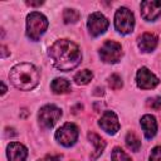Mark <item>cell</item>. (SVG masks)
Here are the masks:
<instances>
[{
  "instance_id": "obj_22",
  "label": "cell",
  "mask_w": 161,
  "mask_h": 161,
  "mask_svg": "<svg viewBox=\"0 0 161 161\" xmlns=\"http://www.w3.org/2000/svg\"><path fill=\"white\" fill-rule=\"evenodd\" d=\"M147 107L152 108V109H161V96L158 97H153V98H148L147 99Z\"/></svg>"
},
{
  "instance_id": "obj_8",
  "label": "cell",
  "mask_w": 161,
  "mask_h": 161,
  "mask_svg": "<svg viewBox=\"0 0 161 161\" xmlns=\"http://www.w3.org/2000/svg\"><path fill=\"white\" fill-rule=\"evenodd\" d=\"M89 34L93 36H98L101 34H103L107 28H108V20L107 18L102 14V13H92L88 16V23H87Z\"/></svg>"
},
{
  "instance_id": "obj_19",
  "label": "cell",
  "mask_w": 161,
  "mask_h": 161,
  "mask_svg": "<svg viewBox=\"0 0 161 161\" xmlns=\"http://www.w3.org/2000/svg\"><path fill=\"white\" fill-rule=\"evenodd\" d=\"M79 19V13L75 9H64L63 11V20L65 24L77 23Z\"/></svg>"
},
{
  "instance_id": "obj_23",
  "label": "cell",
  "mask_w": 161,
  "mask_h": 161,
  "mask_svg": "<svg viewBox=\"0 0 161 161\" xmlns=\"http://www.w3.org/2000/svg\"><path fill=\"white\" fill-rule=\"evenodd\" d=\"M150 161H161V146H156L152 148L150 155Z\"/></svg>"
},
{
  "instance_id": "obj_6",
  "label": "cell",
  "mask_w": 161,
  "mask_h": 161,
  "mask_svg": "<svg viewBox=\"0 0 161 161\" xmlns=\"http://www.w3.org/2000/svg\"><path fill=\"white\" fill-rule=\"evenodd\" d=\"M60 116H62L60 108H58L54 104H47V106H43L40 108L38 118H39V123H40L42 127L52 128L58 122Z\"/></svg>"
},
{
  "instance_id": "obj_4",
  "label": "cell",
  "mask_w": 161,
  "mask_h": 161,
  "mask_svg": "<svg viewBox=\"0 0 161 161\" xmlns=\"http://www.w3.org/2000/svg\"><path fill=\"white\" fill-rule=\"evenodd\" d=\"M114 26L121 34H130L135 26V18L130 9L119 8L114 15Z\"/></svg>"
},
{
  "instance_id": "obj_13",
  "label": "cell",
  "mask_w": 161,
  "mask_h": 161,
  "mask_svg": "<svg viewBox=\"0 0 161 161\" xmlns=\"http://www.w3.org/2000/svg\"><path fill=\"white\" fill-rule=\"evenodd\" d=\"M140 123H141V127L143 130V133H145L146 138L151 140L156 135V132H157V122H156V118L153 116H151V114H145L141 118Z\"/></svg>"
},
{
  "instance_id": "obj_14",
  "label": "cell",
  "mask_w": 161,
  "mask_h": 161,
  "mask_svg": "<svg viewBox=\"0 0 161 161\" xmlns=\"http://www.w3.org/2000/svg\"><path fill=\"white\" fill-rule=\"evenodd\" d=\"M157 36L155 34L151 33H145L140 36L138 39V48L143 52V53H150L152 52L156 45H157Z\"/></svg>"
},
{
  "instance_id": "obj_27",
  "label": "cell",
  "mask_w": 161,
  "mask_h": 161,
  "mask_svg": "<svg viewBox=\"0 0 161 161\" xmlns=\"http://www.w3.org/2000/svg\"><path fill=\"white\" fill-rule=\"evenodd\" d=\"M1 87H3V91H1V94H4V93L6 92V87H5V84H4V82H1Z\"/></svg>"
},
{
  "instance_id": "obj_17",
  "label": "cell",
  "mask_w": 161,
  "mask_h": 161,
  "mask_svg": "<svg viewBox=\"0 0 161 161\" xmlns=\"http://www.w3.org/2000/svg\"><path fill=\"white\" fill-rule=\"evenodd\" d=\"M93 78V73L89 70V69H82L79 70L75 75H74V82L77 84H80V86H84L87 83H89Z\"/></svg>"
},
{
  "instance_id": "obj_26",
  "label": "cell",
  "mask_w": 161,
  "mask_h": 161,
  "mask_svg": "<svg viewBox=\"0 0 161 161\" xmlns=\"http://www.w3.org/2000/svg\"><path fill=\"white\" fill-rule=\"evenodd\" d=\"M1 50H3L1 57H3V58H5V57H6V54H8V53H6V47H5V45H1Z\"/></svg>"
},
{
  "instance_id": "obj_5",
  "label": "cell",
  "mask_w": 161,
  "mask_h": 161,
  "mask_svg": "<svg viewBox=\"0 0 161 161\" xmlns=\"http://www.w3.org/2000/svg\"><path fill=\"white\" fill-rule=\"evenodd\" d=\"M101 60L104 63H117L122 57V47L119 43L113 40H107L99 49Z\"/></svg>"
},
{
  "instance_id": "obj_15",
  "label": "cell",
  "mask_w": 161,
  "mask_h": 161,
  "mask_svg": "<svg viewBox=\"0 0 161 161\" xmlns=\"http://www.w3.org/2000/svg\"><path fill=\"white\" fill-rule=\"evenodd\" d=\"M88 140L94 145V151H93V153L91 155V160H97V158L102 155V152L104 151V148H106V142L103 141V138H101L98 135H96V133H93V132H89V133H88Z\"/></svg>"
},
{
  "instance_id": "obj_18",
  "label": "cell",
  "mask_w": 161,
  "mask_h": 161,
  "mask_svg": "<svg viewBox=\"0 0 161 161\" xmlns=\"http://www.w3.org/2000/svg\"><path fill=\"white\" fill-rule=\"evenodd\" d=\"M126 145H127L128 148H131L132 151L137 152L140 150V147H141V141L133 132H128L126 135Z\"/></svg>"
},
{
  "instance_id": "obj_10",
  "label": "cell",
  "mask_w": 161,
  "mask_h": 161,
  "mask_svg": "<svg viewBox=\"0 0 161 161\" xmlns=\"http://www.w3.org/2000/svg\"><path fill=\"white\" fill-rule=\"evenodd\" d=\"M141 15L145 20L152 21L161 15V0H145L141 3Z\"/></svg>"
},
{
  "instance_id": "obj_9",
  "label": "cell",
  "mask_w": 161,
  "mask_h": 161,
  "mask_svg": "<svg viewBox=\"0 0 161 161\" xmlns=\"http://www.w3.org/2000/svg\"><path fill=\"white\" fill-rule=\"evenodd\" d=\"M136 82H137V86L142 89L155 88L160 83L158 78L146 67H142L138 69V72L136 74Z\"/></svg>"
},
{
  "instance_id": "obj_21",
  "label": "cell",
  "mask_w": 161,
  "mask_h": 161,
  "mask_svg": "<svg viewBox=\"0 0 161 161\" xmlns=\"http://www.w3.org/2000/svg\"><path fill=\"white\" fill-rule=\"evenodd\" d=\"M108 84L112 89H119L122 88L123 83H122V79L118 74H112L109 78H108Z\"/></svg>"
},
{
  "instance_id": "obj_2",
  "label": "cell",
  "mask_w": 161,
  "mask_h": 161,
  "mask_svg": "<svg viewBox=\"0 0 161 161\" xmlns=\"http://www.w3.org/2000/svg\"><path fill=\"white\" fill-rule=\"evenodd\" d=\"M9 79L20 91H30L39 83V72L30 63H19L10 69Z\"/></svg>"
},
{
  "instance_id": "obj_25",
  "label": "cell",
  "mask_w": 161,
  "mask_h": 161,
  "mask_svg": "<svg viewBox=\"0 0 161 161\" xmlns=\"http://www.w3.org/2000/svg\"><path fill=\"white\" fill-rule=\"evenodd\" d=\"M26 4L30 6H39L43 4V1H26Z\"/></svg>"
},
{
  "instance_id": "obj_7",
  "label": "cell",
  "mask_w": 161,
  "mask_h": 161,
  "mask_svg": "<svg viewBox=\"0 0 161 161\" xmlns=\"http://www.w3.org/2000/svg\"><path fill=\"white\" fill-rule=\"evenodd\" d=\"M78 127L74 123H64L57 132H55V138L57 141L65 146V147H70L77 142L78 138Z\"/></svg>"
},
{
  "instance_id": "obj_16",
  "label": "cell",
  "mask_w": 161,
  "mask_h": 161,
  "mask_svg": "<svg viewBox=\"0 0 161 161\" xmlns=\"http://www.w3.org/2000/svg\"><path fill=\"white\" fill-rule=\"evenodd\" d=\"M50 88H52L53 93H55V94H64V93L70 92V83L64 78H55L52 82Z\"/></svg>"
},
{
  "instance_id": "obj_3",
  "label": "cell",
  "mask_w": 161,
  "mask_h": 161,
  "mask_svg": "<svg viewBox=\"0 0 161 161\" xmlns=\"http://www.w3.org/2000/svg\"><path fill=\"white\" fill-rule=\"evenodd\" d=\"M48 28V19L38 13L33 11L26 16V35L31 40H38Z\"/></svg>"
},
{
  "instance_id": "obj_11",
  "label": "cell",
  "mask_w": 161,
  "mask_h": 161,
  "mask_svg": "<svg viewBox=\"0 0 161 161\" xmlns=\"http://www.w3.org/2000/svg\"><path fill=\"white\" fill-rule=\"evenodd\" d=\"M98 125H99V127H101L104 132H107V133H109V135H114V133L119 130L118 118H117L116 113L112 112V111H106V112L102 114V117L99 118Z\"/></svg>"
},
{
  "instance_id": "obj_24",
  "label": "cell",
  "mask_w": 161,
  "mask_h": 161,
  "mask_svg": "<svg viewBox=\"0 0 161 161\" xmlns=\"http://www.w3.org/2000/svg\"><path fill=\"white\" fill-rule=\"evenodd\" d=\"M38 161H62L60 156H54V155H47L45 157L38 160Z\"/></svg>"
},
{
  "instance_id": "obj_12",
  "label": "cell",
  "mask_w": 161,
  "mask_h": 161,
  "mask_svg": "<svg viewBox=\"0 0 161 161\" xmlns=\"http://www.w3.org/2000/svg\"><path fill=\"white\" fill-rule=\"evenodd\" d=\"M6 155L9 161H25L28 156V150L24 145L19 142H11L8 145Z\"/></svg>"
},
{
  "instance_id": "obj_20",
  "label": "cell",
  "mask_w": 161,
  "mask_h": 161,
  "mask_svg": "<svg viewBox=\"0 0 161 161\" xmlns=\"http://www.w3.org/2000/svg\"><path fill=\"white\" fill-rule=\"evenodd\" d=\"M112 161H132L131 157L121 148V147H114L111 155Z\"/></svg>"
},
{
  "instance_id": "obj_1",
  "label": "cell",
  "mask_w": 161,
  "mask_h": 161,
  "mask_svg": "<svg viewBox=\"0 0 161 161\" xmlns=\"http://www.w3.org/2000/svg\"><path fill=\"white\" fill-rule=\"evenodd\" d=\"M53 65L63 72L74 69L82 60V53L79 47L69 39L55 40L48 50Z\"/></svg>"
}]
</instances>
